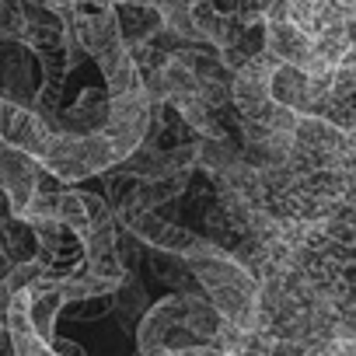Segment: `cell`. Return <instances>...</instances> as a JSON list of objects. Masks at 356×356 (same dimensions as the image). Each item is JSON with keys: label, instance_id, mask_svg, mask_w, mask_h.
Here are the masks:
<instances>
[{"label": "cell", "instance_id": "1", "mask_svg": "<svg viewBox=\"0 0 356 356\" xmlns=\"http://www.w3.org/2000/svg\"><path fill=\"white\" fill-rule=\"evenodd\" d=\"M39 157L11 147L0 140V193H4V203H8V213L11 217H22L32 193L39 189Z\"/></svg>", "mask_w": 356, "mask_h": 356}, {"label": "cell", "instance_id": "2", "mask_svg": "<svg viewBox=\"0 0 356 356\" xmlns=\"http://www.w3.org/2000/svg\"><path fill=\"white\" fill-rule=\"evenodd\" d=\"M115 220H119L136 241H143V245H150V248H157V252H164V255H178V259H186L189 248H193L196 238H200V234L178 227V224H171V220L154 217V210L126 213V217H115Z\"/></svg>", "mask_w": 356, "mask_h": 356}, {"label": "cell", "instance_id": "3", "mask_svg": "<svg viewBox=\"0 0 356 356\" xmlns=\"http://www.w3.org/2000/svg\"><path fill=\"white\" fill-rule=\"evenodd\" d=\"M175 332H186V304H182V293L164 297L161 304H154L150 311H143L140 328H136L140 356H150V353L164 349Z\"/></svg>", "mask_w": 356, "mask_h": 356}, {"label": "cell", "instance_id": "4", "mask_svg": "<svg viewBox=\"0 0 356 356\" xmlns=\"http://www.w3.org/2000/svg\"><path fill=\"white\" fill-rule=\"evenodd\" d=\"M39 164L56 178L63 186H74V182H84L91 178V168L84 161V143H81V133H49V143L39 157Z\"/></svg>", "mask_w": 356, "mask_h": 356}, {"label": "cell", "instance_id": "5", "mask_svg": "<svg viewBox=\"0 0 356 356\" xmlns=\"http://www.w3.org/2000/svg\"><path fill=\"white\" fill-rule=\"evenodd\" d=\"M4 328H8V342H11V356H56L53 346L35 332L32 314H29V290L11 293L8 307H4Z\"/></svg>", "mask_w": 356, "mask_h": 356}, {"label": "cell", "instance_id": "6", "mask_svg": "<svg viewBox=\"0 0 356 356\" xmlns=\"http://www.w3.org/2000/svg\"><path fill=\"white\" fill-rule=\"evenodd\" d=\"M262 49L276 63L304 67L311 56V35L304 29H297L293 22H266L262 25Z\"/></svg>", "mask_w": 356, "mask_h": 356}, {"label": "cell", "instance_id": "7", "mask_svg": "<svg viewBox=\"0 0 356 356\" xmlns=\"http://www.w3.org/2000/svg\"><path fill=\"white\" fill-rule=\"evenodd\" d=\"M95 60H98V70H102V77H105V91H108V98L126 95V91H133V88L143 84V74L136 70L133 53H129V46H126L122 39L112 42V46H105Z\"/></svg>", "mask_w": 356, "mask_h": 356}, {"label": "cell", "instance_id": "8", "mask_svg": "<svg viewBox=\"0 0 356 356\" xmlns=\"http://www.w3.org/2000/svg\"><path fill=\"white\" fill-rule=\"evenodd\" d=\"M60 119H63V133H98L108 122V91L84 88L74 108H63Z\"/></svg>", "mask_w": 356, "mask_h": 356}, {"label": "cell", "instance_id": "9", "mask_svg": "<svg viewBox=\"0 0 356 356\" xmlns=\"http://www.w3.org/2000/svg\"><path fill=\"white\" fill-rule=\"evenodd\" d=\"M0 140L18 147V150H25V154H32V157H42V150L49 143V126L39 119L35 108L18 105L15 115H11V122H8V129L0 133Z\"/></svg>", "mask_w": 356, "mask_h": 356}, {"label": "cell", "instance_id": "10", "mask_svg": "<svg viewBox=\"0 0 356 356\" xmlns=\"http://www.w3.org/2000/svg\"><path fill=\"white\" fill-rule=\"evenodd\" d=\"M269 98L276 105H286V108H297V112H307L311 105V84H307V74L300 67H290V63H276L273 77H269Z\"/></svg>", "mask_w": 356, "mask_h": 356}, {"label": "cell", "instance_id": "11", "mask_svg": "<svg viewBox=\"0 0 356 356\" xmlns=\"http://www.w3.org/2000/svg\"><path fill=\"white\" fill-rule=\"evenodd\" d=\"M154 11L161 18V29L171 32L178 42H196L207 46L196 22H193V0H154Z\"/></svg>", "mask_w": 356, "mask_h": 356}, {"label": "cell", "instance_id": "12", "mask_svg": "<svg viewBox=\"0 0 356 356\" xmlns=\"http://www.w3.org/2000/svg\"><path fill=\"white\" fill-rule=\"evenodd\" d=\"M115 18H119V35L126 46H140V42H150V35L161 29V18L154 8H133V4H119L115 8Z\"/></svg>", "mask_w": 356, "mask_h": 356}, {"label": "cell", "instance_id": "13", "mask_svg": "<svg viewBox=\"0 0 356 356\" xmlns=\"http://www.w3.org/2000/svg\"><path fill=\"white\" fill-rule=\"evenodd\" d=\"M241 157V147H234L224 133L217 136H200L196 140V168H207L210 175H220Z\"/></svg>", "mask_w": 356, "mask_h": 356}, {"label": "cell", "instance_id": "14", "mask_svg": "<svg viewBox=\"0 0 356 356\" xmlns=\"http://www.w3.org/2000/svg\"><path fill=\"white\" fill-rule=\"evenodd\" d=\"M56 220L67 227V231H74L77 238L88 231V224H91V213H88V207H84V200H81V189H60V203H56Z\"/></svg>", "mask_w": 356, "mask_h": 356}, {"label": "cell", "instance_id": "15", "mask_svg": "<svg viewBox=\"0 0 356 356\" xmlns=\"http://www.w3.org/2000/svg\"><path fill=\"white\" fill-rule=\"evenodd\" d=\"M0 42H22V8L0 0Z\"/></svg>", "mask_w": 356, "mask_h": 356}, {"label": "cell", "instance_id": "16", "mask_svg": "<svg viewBox=\"0 0 356 356\" xmlns=\"http://www.w3.org/2000/svg\"><path fill=\"white\" fill-rule=\"evenodd\" d=\"M8 300H11V290L4 286V280H0V321H4V307H8Z\"/></svg>", "mask_w": 356, "mask_h": 356}, {"label": "cell", "instance_id": "17", "mask_svg": "<svg viewBox=\"0 0 356 356\" xmlns=\"http://www.w3.org/2000/svg\"><path fill=\"white\" fill-rule=\"evenodd\" d=\"M119 4H133V8H154V0H119Z\"/></svg>", "mask_w": 356, "mask_h": 356}, {"label": "cell", "instance_id": "18", "mask_svg": "<svg viewBox=\"0 0 356 356\" xmlns=\"http://www.w3.org/2000/svg\"><path fill=\"white\" fill-rule=\"evenodd\" d=\"M67 4H74V0H49V8H53V11H60V8H67Z\"/></svg>", "mask_w": 356, "mask_h": 356}, {"label": "cell", "instance_id": "19", "mask_svg": "<svg viewBox=\"0 0 356 356\" xmlns=\"http://www.w3.org/2000/svg\"><path fill=\"white\" fill-rule=\"evenodd\" d=\"M4 4H22V0H4Z\"/></svg>", "mask_w": 356, "mask_h": 356}, {"label": "cell", "instance_id": "20", "mask_svg": "<svg viewBox=\"0 0 356 356\" xmlns=\"http://www.w3.org/2000/svg\"><path fill=\"white\" fill-rule=\"evenodd\" d=\"M56 356H63V353H56Z\"/></svg>", "mask_w": 356, "mask_h": 356}]
</instances>
